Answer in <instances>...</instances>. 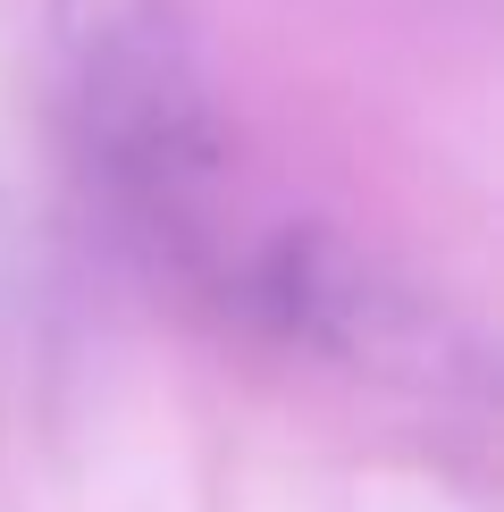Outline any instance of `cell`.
<instances>
[{
	"instance_id": "obj_1",
	"label": "cell",
	"mask_w": 504,
	"mask_h": 512,
	"mask_svg": "<svg viewBox=\"0 0 504 512\" xmlns=\"http://www.w3.org/2000/svg\"><path fill=\"white\" fill-rule=\"evenodd\" d=\"M68 126L84 177L160 261H219L227 135L202 101L168 0H59Z\"/></svg>"
}]
</instances>
